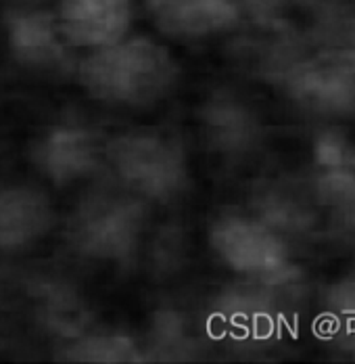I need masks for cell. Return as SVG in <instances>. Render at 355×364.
<instances>
[{
	"label": "cell",
	"instance_id": "cell-1",
	"mask_svg": "<svg viewBox=\"0 0 355 364\" xmlns=\"http://www.w3.org/2000/svg\"><path fill=\"white\" fill-rule=\"evenodd\" d=\"M176 65L170 53L148 38H121L94 48L80 65L90 97L121 107H144L170 92Z\"/></svg>",
	"mask_w": 355,
	"mask_h": 364
},
{
	"label": "cell",
	"instance_id": "cell-2",
	"mask_svg": "<svg viewBox=\"0 0 355 364\" xmlns=\"http://www.w3.org/2000/svg\"><path fill=\"white\" fill-rule=\"evenodd\" d=\"M106 159L121 184L151 199H172L186 186V155L174 139L130 132L106 145Z\"/></svg>",
	"mask_w": 355,
	"mask_h": 364
},
{
	"label": "cell",
	"instance_id": "cell-3",
	"mask_svg": "<svg viewBox=\"0 0 355 364\" xmlns=\"http://www.w3.org/2000/svg\"><path fill=\"white\" fill-rule=\"evenodd\" d=\"M142 210L121 195H97L84 201L70 222V239L80 254L99 259L126 257L141 237Z\"/></svg>",
	"mask_w": 355,
	"mask_h": 364
},
{
	"label": "cell",
	"instance_id": "cell-4",
	"mask_svg": "<svg viewBox=\"0 0 355 364\" xmlns=\"http://www.w3.org/2000/svg\"><path fill=\"white\" fill-rule=\"evenodd\" d=\"M132 0H61L57 26L65 44L103 48L126 38Z\"/></svg>",
	"mask_w": 355,
	"mask_h": 364
},
{
	"label": "cell",
	"instance_id": "cell-5",
	"mask_svg": "<svg viewBox=\"0 0 355 364\" xmlns=\"http://www.w3.org/2000/svg\"><path fill=\"white\" fill-rule=\"evenodd\" d=\"M97 139L77 124H55L34 146V161L50 182L65 186L84 178L97 166Z\"/></svg>",
	"mask_w": 355,
	"mask_h": 364
},
{
	"label": "cell",
	"instance_id": "cell-6",
	"mask_svg": "<svg viewBox=\"0 0 355 364\" xmlns=\"http://www.w3.org/2000/svg\"><path fill=\"white\" fill-rule=\"evenodd\" d=\"M9 46L15 59L36 72H53L65 61V40L57 19L42 11H17L6 19Z\"/></svg>",
	"mask_w": 355,
	"mask_h": 364
},
{
	"label": "cell",
	"instance_id": "cell-7",
	"mask_svg": "<svg viewBox=\"0 0 355 364\" xmlns=\"http://www.w3.org/2000/svg\"><path fill=\"white\" fill-rule=\"evenodd\" d=\"M53 218L44 193L30 186L0 188V250L17 252L34 245L48 232Z\"/></svg>",
	"mask_w": 355,
	"mask_h": 364
},
{
	"label": "cell",
	"instance_id": "cell-8",
	"mask_svg": "<svg viewBox=\"0 0 355 364\" xmlns=\"http://www.w3.org/2000/svg\"><path fill=\"white\" fill-rule=\"evenodd\" d=\"M157 26L178 38H201L228 28L236 9L230 0H148Z\"/></svg>",
	"mask_w": 355,
	"mask_h": 364
},
{
	"label": "cell",
	"instance_id": "cell-9",
	"mask_svg": "<svg viewBox=\"0 0 355 364\" xmlns=\"http://www.w3.org/2000/svg\"><path fill=\"white\" fill-rule=\"evenodd\" d=\"M67 358L73 363L126 364L141 360L138 346L124 335H92L75 339L67 348Z\"/></svg>",
	"mask_w": 355,
	"mask_h": 364
}]
</instances>
